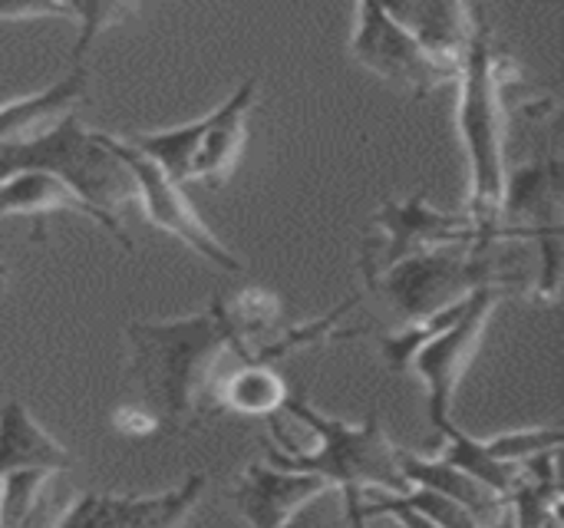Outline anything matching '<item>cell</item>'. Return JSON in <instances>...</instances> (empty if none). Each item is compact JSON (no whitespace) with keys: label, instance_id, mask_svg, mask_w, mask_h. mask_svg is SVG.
Masks as SVG:
<instances>
[{"label":"cell","instance_id":"28","mask_svg":"<svg viewBox=\"0 0 564 528\" xmlns=\"http://www.w3.org/2000/svg\"><path fill=\"white\" fill-rule=\"evenodd\" d=\"M3 284H7V271L0 268V291H3Z\"/></svg>","mask_w":564,"mask_h":528},{"label":"cell","instance_id":"6","mask_svg":"<svg viewBox=\"0 0 564 528\" xmlns=\"http://www.w3.org/2000/svg\"><path fill=\"white\" fill-rule=\"evenodd\" d=\"M350 56L373 69L380 79L406 89L413 99H423L433 89L459 79V66H449L426 53L416 43V36L400 20H393V13L380 3H357Z\"/></svg>","mask_w":564,"mask_h":528},{"label":"cell","instance_id":"27","mask_svg":"<svg viewBox=\"0 0 564 528\" xmlns=\"http://www.w3.org/2000/svg\"><path fill=\"white\" fill-rule=\"evenodd\" d=\"M489 528H516L512 526V516H509V509H506V513H502V516H499V519H496V522H492Z\"/></svg>","mask_w":564,"mask_h":528},{"label":"cell","instance_id":"18","mask_svg":"<svg viewBox=\"0 0 564 528\" xmlns=\"http://www.w3.org/2000/svg\"><path fill=\"white\" fill-rule=\"evenodd\" d=\"M208 489V479L202 473H192L178 489L159 493V496H122L119 516L112 528H182L192 509L202 503Z\"/></svg>","mask_w":564,"mask_h":528},{"label":"cell","instance_id":"4","mask_svg":"<svg viewBox=\"0 0 564 528\" xmlns=\"http://www.w3.org/2000/svg\"><path fill=\"white\" fill-rule=\"evenodd\" d=\"M20 172H43L63 182L106 222V235L132 251V238L119 222V208L135 202L132 179L126 165L102 146L99 132H89L76 112L63 116L26 142L0 146V182Z\"/></svg>","mask_w":564,"mask_h":528},{"label":"cell","instance_id":"5","mask_svg":"<svg viewBox=\"0 0 564 528\" xmlns=\"http://www.w3.org/2000/svg\"><path fill=\"white\" fill-rule=\"evenodd\" d=\"M492 245H449V248H433V251H420L410 258H400L397 265H390L380 274H370L367 284L406 321H426L459 301H466L469 294H476L479 288L499 284L506 291H529L525 281L512 278V271L506 268L502 251Z\"/></svg>","mask_w":564,"mask_h":528},{"label":"cell","instance_id":"24","mask_svg":"<svg viewBox=\"0 0 564 528\" xmlns=\"http://www.w3.org/2000/svg\"><path fill=\"white\" fill-rule=\"evenodd\" d=\"M281 528H350V522H347L340 493L337 489H324L321 496L304 503Z\"/></svg>","mask_w":564,"mask_h":528},{"label":"cell","instance_id":"9","mask_svg":"<svg viewBox=\"0 0 564 528\" xmlns=\"http://www.w3.org/2000/svg\"><path fill=\"white\" fill-rule=\"evenodd\" d=\"M373 225L383 238H367L360 251L364 278L387 271L400 258L449 248V245H476V225L466 215H446L426 205V192H416L406 202H383L373 215Z\"/></svg>","mask_w":564,"mask_h":528},{"label":"cell","instance_id":"2","mask_svg":"<svg viewBox=\"0 0 564 528\" xmlns=\"http://www.w3.org/2000/svg\"><path fill=\"white\" fill-rule=\"evenodd\" d=\"M281 410H288L297 423L314 430L317 446L297 450L291 440H284L274 430V443H264L268 466L281 470V473L324 479L330 489L340 493L350 528H364L357 519V509H360L367 489H377V493H406L410 489V483L400 476V466H397V446L383 433L377 410L360 427H350L344 420L321 413L304 394L288 397Z\"/></svg>","mask_w":564,"mask_h":528},{"label":"cell","instance_id":"8","mask_svg":"<svg viewBox=\"0 0 564 528\" xmlns=\"http://www.w3.org/2000/svg\"><path fill=\"white\" fill-rule=\"evenodd\" d=\"M512 291L499 288V284H489V288H479L463 317L446 327L440 337L426 341L410 367L416 370V377L426 384V394H430V423L436 433H446V427H453L449 413H453V400H456V387L466 374V367L473 364L476 351H479V341L486 334V324L496 311L499 301H506Z\"/></svg>","mask_w":564,"mask_h":528},{"label":"cell","instance_id":"10","mask_svg":"<svg viewBox=\"0 0 564 528\" xmlns=\"http://www.w3.org/2000/svg\"><path fill=\"white\" fill-rule=\"evenodd\" d=\"M324 489L330 486L317 476H297L271 470L268 463H251L245 476L228 489V499L251 528H281Z\"/></svg>","mask_w":564,"mask_h":528},{"label":"cell","instance_id":"26","mask_svg":"<svg viewBox=\"0 0 564 528\" xmlns=\"http://www.w3.org/2000/svg\"><path fill=\"white\" fill-rule=\"evenodd\" d=\"M0 17H10V20H23V17H66L73 20V3H26V7H0Z\"/></svg>","mask_w":564,"mask_h":528},{"label":"cell","instance_id":"17","mask_svg":"<svg viewBox=\"0 0 564 528\" xmlns=\"http://www.w3.org/2000/svg\"><path fill=\"white\" fill-rule=\"evenodd\" d=\"M284 380L271 364H241L218 377L212 394V417L238 413V417H271L288 400Z\"/></svg>","mask_w":564,"mask_h":528},{"label":"cell","instance_id":"1","mask_svg":"<svg viewBox=\"0 0 564 528\" xmlns=\"http://www.w3.org/2000/svg\"><path fill=\"white\" fill-rule=\"evenodd\" d=\"M278 298L264 288H248L235 301L212 298L208 311L172 321H132L129 337V387L142 410L159 427L192 430L212 420V394L221 364H245L251 344L271 337Z\"/></svg>","mask_w":564,"mask_h":528},{"label":"cell","instance_id":"11","mask_svg":"<svg viewBox=\"0 0 564 528\" xmlns=\"http://www.w3.org/2000/svg\"><path fill=\"white\" fill-rule=\"evenodd\" d=\"M258 99V79H245L221 106H215L205 116V132L195 152V162L188 169V182H205L218 188L231 179L245 142H248V112Z\"/></svg>","mask_w":564,"mask_h":528},{"label":"cell","instance_id":"14","mask_svg":"<svg viewBox=\"0 0 564 528\" xmlns=\"http://www.w3.org/2000/svg\"><path fill=\"white\" fill-rule=\"evenodd\" d=\"M76 463L63 443H56L20 400L0 403V476L20 470L69 473Z\"/></svg>","mask_w":564,"mask_h":528},{"label":"cell","instance_id":"23","mask_svg":"<svg viewBox=\"0 0 564 528\" xmlns=\"http://www.w3.org/2000/svg\"><path fill=\"white\" fill-rule=\"evenodd\" d=\"M135 7H126V3H73V20L79 26V36H76V46H73V60L76 66L83 63V53L86 46L96 40L99 30L119 23L126 13H132Z\"/></svg>","mask_w":564,"mask_h":528},{"label":"cell","instance_id":"13","mask_svg":"<svg viewBox=\"0 0 564 528\" xmlns=\"http://www.w3.org/2000/svg\"><path fill=\"white\" fill-rule=\"evenodd\" d=\"M89 96V69L79 63L69 76L56 79L53 86L20 96L13 103L0 106V146L26 142L40 132H46L63 116L76 112V106Z\"/></svg>","mask_w":564,"mask_h":528},{"label":"cell","instance_id":"15","mask_svg":"<svg viewBox=\"0 0 564 528\" xmlns=\"http://www.w3.org/2000/svg\"><path fill=\"white\" fill-rule=\"evenodd\" d=\"M53 212H73V215L93 218L106 231V222L89 205H83L63 182H56L43 172H20V175H10L0 182V218H7V215L30 218L33 241H46V218Z\"/></svg>","mask_w":564,"mask_h":528},{"label":"cell","instance_id":"7","mask_svg":"<svg viewBox=\"0 0 564 528\" xmlns=\"http://www.w3.org/2000/svg\"><path fill=\"white\" fill-rule=\"evenodd\" d=\"M99 139L126 165V172L132 179V188H135V202H142L145 218L155 228H162L165 235H172L182 245H188L212 268H218L225 274H245V265L221 245V238L212 235V228L198 218L195 205L188 202V195L182 192V185L175 179H169L162 169H155L145 155L129 149L122 139H116L109 132H99Z\"/></svg>","mask_w":564,"mask_h":528},{"label":"cell","instance_id":"22","mask_svg":"<svg viewBox=\"0 0 564 528\" xmlns=\"http://www.w3.org/2000/svg\"><path fill=\"white\" fill-rule=\"evenodd\" d=\"M390 499L406 506V509H416L420 516L433 519L440 528H486L476 516H469L459 503H449L446 496H440L433 489H423V486H410L406 493H390Z\"/></svg>","mask_w":564,"mask_h":528},{"label":"cell","instance_id":"21","mask_svg":"<svg viewBox=\"0 0 564 528\" xmlns=\"http://www.w3.org/2000/svg\"><path fill=\"white\" fill-rule=\"evenodd\" d=\"M486 453L496 463L506 466H522L542 453H555L562 446V430L558 427H529V430H509L492 440H482Z\"/></svg>","mask_w":564,"mask_h":528},{"label":"cell","instance_id":"20","mask_svg":"<svg viewBox=\"0 0 564 528\" xmlns=\"http://www.w3.org/2000/svg\"><path fill=\"white\" fill-rule=\"evenodd\" d=\"M446 446H443V463H449L453 470H459V473H466L469 479H476L479 486H486L489 493H496L502 503L509 499V493L516 489V483H519V476H522V470L519 466H506V463H496L489 453H486V446H482V440H476V437H469V433H463L459 427H446Z\"/></svg>","mask_w":564,"mask_h":528},{"label":"cell","instance_id":"12","mask_svg":"<svg viewBox=\"0 0 564 528\" xmlns=\"http://www.w3.org/2000/svg\"><path fill=\"white\" fill-rule=\"evenodd\" d=\"M387 10L416 36L426 53L449 66H463V56L482 23V10L469 3H406Z\"/></svg>","mask_w":564,"mask_h":528},{"label":"cell","instance_id":"19","mask_svg":"<svg viewBox=\"0 0 564 528\" xmlns=\"http://www.w3.org/2000/svg\"><path fill=\"white\" fill-rule=\"evenodd\" d=\"M205 132V116L195 122H182L172 129H152V132H132V136H119L129 149H135L139 155H145L155 169H162L169 179H175L178 185L188 182V169L195 162L198 142Z\"/></svg>","mask_w":564,"mask_h":528},{"label":"cell","instance_id":"3","mask_svg":"<svg viewBox=\"0 0 564 528\" xmlns=\"http://www.w3.org/2000/svg\"><path fill=\"white\" fill-rule=\"evenodd\" d=\"M516 63L492 46V33L486 20L479 23L463 66H459V136L469 159V205L466 218L476 225V245L499 241V215L506 195V122H502V99Z\"/></svg>","mask_w":564,"mask_h":528},{"label":"cell","instance_id":"16","mask_svg":"<svg viewBox=\"0 0 564 528\" xmlns=\"http://www.w3.org/2000/svg\"><path fill=\"white\" fill-rule=\"evenodd\" d=\"M397 466H400V476L410 486H423V489H433V493L446 496L449 503H459L482 526H492L506 513V503L496 493H489L486 486H479L476 479H469L466 473L453 470L443 460H426L420 453H410V450L397 446Z\"/></svg>","mask_w":564,"mask_h":528},{"label":"cell","instance_id":"25","mask_svg":"<svg viewBox=\"0 0 564 528\" xmlns=\"http://www.w3.org/2000/svg\"><path fill=\"white\" fill-rule=\"evenodd\" d=\"M112 427H116L119 433H126V437H149V433L159 430L155 417H152L149 410H142L139 403H122V407H116Z\"/></svg>","mask_w":564,"mask_h":528}]
</instances>
